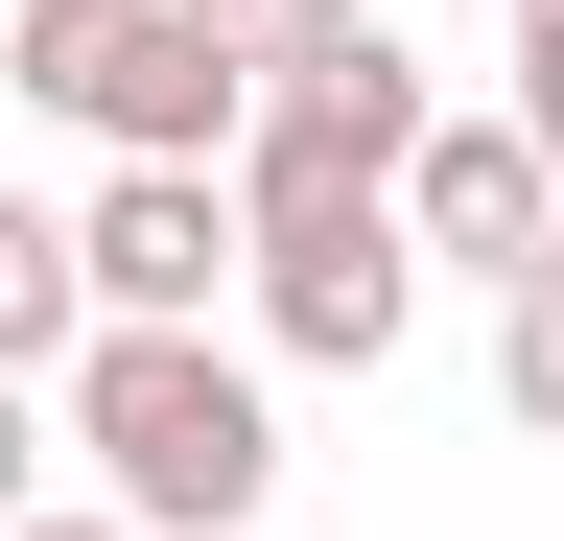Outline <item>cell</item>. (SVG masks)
Here are the masks:
<instances>
[{"mask_svg": "<svg viewBox=\"0 0 564 541\" xmlns=\"http://www.w3.org/2000/svg\"><path fill=\"white\" fill-rule=\"evenodd\" d=\"M47 400H70V470H95L141 541H259V495H282V354H212V329H95Z\"/></svg>", "mask_w": 564, "mask_h": 541, "instance_id": "obj_1", "label": "cell"}, {"mask_svg": "<svg viewBox=\"0 0 564 541\" xmlns=\"http://www.w3.org/2000/svg\"><path fill=\"white\" fill-rule=\"evenodd\" d=\"M0 95L70 118L95 165H236L259 142V72L212 47V0H24L0 24Z\"/></svg>", "mask_w": 564, "mask_h": 541, "instance_id": "obj_2", "label": "cell"}, {"mask_svg": "<svg viewBox=\"0 0 564 541\" xmlns=\"http://www.w3.org/2000/svg\"><path fill=\"white\" fill-rule=\"evenodd\" d=\"M259 354L282 377H400V306H423V213L400 188H282L259 213Z\"/></svg>", "mask_w": 564, "mask_h": 541, "instance_id": "obj_3", "label": "cell"}, {"mask_svg": "<svg viewBox=\"0 0 564 541\" xmlns=\"http://www.w3.org/2000/svg\"><path fill=\"white\" fill-rule=\"evenodd\" d=\"M95 306L118 329H212V283H259V213H236V165H95Z\"/></svg>", "mask_w": 564, "mask_h": 541, "instance_id": "obj_4", "label": "cell"}, {"mask_svg": "<svg viewBox=\"0 0 564 541\" xmlns=\"http://www.w3.org/2000/svg\"><path fill=\"white\" fill-rule=\"evenodd\" d=\"M400 213H423V259H470V283H541L564 259V165H541V118H447V142L400 165Z\"/></svg>", "mask_w": 564, "mask_h": 541, "instance_id": "obj_5", "label": "cell"}, {"mask_svg": "<svg viewBox=\"0 0 564 541\" xmlns=\"http://www.w3.org/2000/svg\"><path fill=\"white\" fill-rule=\"evenodd\" d=\"M95 236H70V213H24V188H0V377H70V354H95Z\"/></svg>", "mask_w": 564, "mask_h": 541, "instance_id": "obj_6", "label": "cell"}, {"mask_svg": "<svg viewBox=\"0 0 564 541\" xmlns=\"http://www.w3.org/2000/svg\"><path fill=\"white\" fill-rule=\"evenodd\" d=\"M494 424L564 447V259H541V283H494Z\"/></svg>", "mask_w": 564, "mask_h": 541, "instance_id": "obj_7", "label": "cell"}, {"mask_svg": "<svg viewBox=\"0 0 564 541\" xmlns=\"http://www.w3.org/2000/svg\"><path fill=\"white\" fill-rule=\"evenodd\" d=\"M352 24H377V0H212V47H236V72H259V95H282V72H329V47H352Z\"/></svg>", "mask_w": 564, "mask_h": 541, "instance_id": "obj_8", "label": "cell"}, {"mask_svg": "<svg viewBox=\"0 0 564 541\" xmlns=\"http://www.w3.org/2000/svg\"><path fill=\"white\" fill-rule=\"evenodd\" d=\"M47 447H70V400H47V377H0V541L47 518Z\"/></svg>", "mask_w": 564, "mask_h": 541, "instance_id": "obj_9", "label": "cell"}, {"mask_svg": "<svg viewBox=\"0 0 564 541\" xmlns=\"http://www.w3.org/2000/svg\"><path fill=\"white\" fill-rule=\"evenodd\" d=\"M494 72H518V118H541V165H564V0H518V47H494Z\"/></svg>", "mask_w": 564, "mask_h": 541, "instance_id": "obj_10", "label": "cell"}, {"mask_svg": "<svg viewBox=\"0 0 564 541\" xmlns=\"http://www.w3.org/2000/svg\"><path fill=\"white\" fill-rule=\"evenodd\" d=\"M24 541H141V518H118V495H47V518H24Z\"/></svg>", "mask_w": 564, "mask_h": 541, "instance_id": "obj_11", "label": "cell"}, {"mask_svg": "<svg viewBox=\"0 0 564 541\" xmlns=\"http://www.w3.org/2000/svg\"><path fill=\"white\" fill-rule=\"evenodd\" d=\"M0 24H24V0H0Z\"/></svg>", "mask_w": 564, "mask_h": 541, "instance_id": "obj_12", "label": "cell"}]
</instances>
